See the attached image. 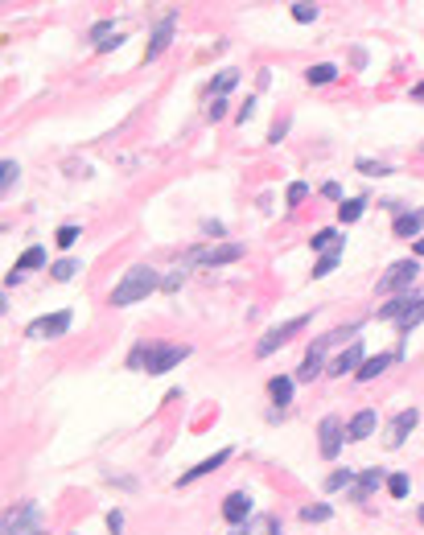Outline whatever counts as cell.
Listing matches in <instances>:
<instances>
[{
	"label": "cell",
	"instance_id": "3",
	"mask_svg": "<svg viewBox=\"0 0 424 535\" xmlns=\"http://www.w3.org/2000/svg\"><path fill=\"white\" fill-rule=\"evenodd\" d=\"M4 535H46L42 532V506L38 502H17L4 515Z\"/></svg>",
	"mask_w": 424,
	"mask_h": 535
},
{
	"label": "cell",
	"instance_id": "32",
	"mask_svg": "<svg viewBox=\"0 0 424 535\" xmlns=\"http://www.w3.org/2000/svg\"><path fill=\"white\" fill-rule=\"evenodd\" d=\"M350 482H354V470H338V474L326 478V490H342V486H350Z\"/></svg>",
	"mask_w": 424,
	"mask_h": 535
},
{
	"label": "cell",
	"instance_id": "31",
	"mask_svg": "<svg viewBox=\"0 0 424 535\" xmlns=\"http://www.w3.org/2000/svg\"><path fill=\"white\" fill-rule=\"evenodd\" d=\"M235 83H239V75H235V70H223V75L214 79V99H223V95L235 87Z\"/></svg>",
	"mask_w": 424,
	"mask_h": 535
},
{
	"label": "cell",
	"instance_id": "29",
	"mask_svg": "<svg viewBox=\"0 0 424 535\" xmlns=\"http://www.w3.org/2000/svg\"><path fill=\"white\" fill-rule=\"evenodd\" d=\"M0 173H4V178H0V194H8V189H13V181H17V173H21V165H17V161H4V165H0Z\"/></svg>",
	"mask_w": 424,
	"mask_h": 535
},
{
	"label": "cell",
	"instance_id": "25",
	"mask_svg": "<svg viewBox=\"0 0 424 535\" xmlns=\"http://www.w3.org/2000/svg\"><path fill=\"white\" fill-rule=\"evenodd\" d=\"M408 305H412V297H395L391 305H383V309H379V321H400V317L408 313Z\"/></svg>",
	"mask_w": 424,
	"mask_h": 535
},
{
	"label": "cell",
	"instance_id": "12",
	"mask_svg": "<svg viewBox=\"0 0 424 535\" xmlns=\"http://www.w3.org/2000/svg\"><path fill=\"white\" fill-rule=\"evenodd\" d=\"M416 420H421V412H416V408L400 412V416L391 420V428H387V445H391V449H400V445H404V437H408V433L416 428Z\"/></svg>",
	"mask_w": 424,
	"mask_h": 535
},
{
	"label": "cell",
	"instance_id": "1",
	"mask_svg": "<svg viewBox=\"0 0 424 535\" xmlns=\"http://www.w3.org/2000/svg\"><path fill=\"white\" fill-rule=\"evenodd\" d=\"M189 358V346H132V355H128V371H144V375H169L178 362H186Z\"/></svg>",
	"mask_w": 424,
	"mask_h": 535
},
{
	"label": "cell",
	"instance_id": "17",
	"mask_svg": "<svg viewBox=\"0 0 424 535\" xmlns=\"http://www.w3.org/2000/svg\"><path fill=\"white\" fill-rule=\"evenodd\" d=\"M395 358H400V355H375V358H363V366L354 371V379H363V383H367V379H375V375H383V371H387V366H391Z\"/></svg>",
	"mask_w": 424,
	"mask_h": 535
},
{
	"label": "cell",
	"instance_id": "42",
	"mask_svg": "<svg viewBox=\"0 0 424 535\" xmlns=\"http://www.w3.org/2000/svg\"><path fill=\"white\" fill-rule=\"evenodd\" d=\"M107 527H111V535H116L120 527H124V515H120V511H111V515H107Z\"/></svg>",
	"mask_w": 424,
	"mask_h": 535
},
{
	"label": "cell",
	"instance_id": "38",
	"mask_svg": "<svg viewBox=\"0 0 424 535\" xmlns=\"http://www.w3.org/2000/svg\"><path fill=\"white\" fill-rule=\"evenodd\" d=\"M206 116H210V120H223V116H227V99H214V103L206 107Z\"/></svg>",
	"mask_w": 424,
	"mask_h": 535
},
{
	"label": "cell",
	"instance_id": "27",
	"mask_svg": "<svg viewBox=\"0 0 424 535\" xmlns=\"http://www.w3.org/2000/svg\"><path fill=\"white\" fill-rule=\"evenodd\" d=\"M408 490H412L408 474H391V478H387V494H391V498H408Z\"/></svg>",
	"mask_w": 424,
	"mask_h": 535
},
{
	"label": "cell",
	"instance_id": "36",
	"mask_svg": "<svg viewBox=\"0 0 424 535\" xmlns=\"http://www.w3.org/2000/svg\"><path fill=\"white\" fill-rule=\"evenodd\" d=\"M359 169H363V173H375V178H383V173H387V165H379V161H367V157H359Z\"/></svg>",
	"mask_w": 424,
	"mask_h": 535
},
{
	"label": "cell",
	"instance_id": "4",
	"mask_svg": "<svg viewBox=\"0 0 424 535\" xmlns=\"http://www.w3.org/2000/svg\"><path fill=\"white\" fill-rule=\"evenodd\" d=\"M305 325H309V313H301V317H292V321H281V325H272V329H268V334L256 342V355L268 358L272 350H281V346L288 342V338H292V334H301Z\"/></svg>",
	"mask_w": 424,
	"mask_h": 535
},
{
	"label": "cell",
	"instance_id": "15",
	"mask_svg": "<svg viewBox=\"0 0 424 535\" xmlns=\"http://www.w3.org/2000/svg\"><path fill=\"white\" fill-rule=\"evenodd\" d=\"M235 535H281V519L276 515H251L247 523H239Z\"/></svg>",
	"mask_w": 424,
	"mask_h": 535
},
{
	"label": "cell",
	"instance_id": "6",
	"mask_svg": "<svg viewBox=\"0 0 424 535\" xmlns=\"http://www.w3.org/2000/svg\"><path fill=\"white\" fill-rule=\"evenodd\" d=\"M416 260H400V264H391L387 268V276H379V284H375V293L379 297H391V293H404L412 280H416Z\"/></svg>",
	"mask_w": 424,
	"mask_h": 535
},
{
	"label": "cell",
	"instance_id": "35",
	"mask_svg": "<svg viewBox=\"0 0 424 535\" xmlns=\"http://www.w3.org/2000/svg\"><path fill=\"white\" fill-rule=\"evenodd\" d=\"M49 272H54V280H70V276L79 272V264H74V260H58Z\"/></svg>",
	"mask_w": 424,
	"mask_h": 535
},
{
	"label": "cell",
	"instance_id": "34",
	"mask_svg": "<svg viewBox=\"0 0 424 535\" xmlns=\"http://www.w3.org/2000/svg\"><path fill=\"white\" fill-rule=\"evenodd\" d=\"M74 239H79V226H58V235H54L58 247H74Z\"/></svg>",
	"mask_w": 424,
	"mask_h": 535
},
{
	"label": "cell",
	"instance_id": "16",
	"mask_svg": "<svg viewBox=\"0 0 424 535\" xmlns=\"http://www.w3.org/2000/svg\"><path fill=\"white\" fill-rule=\"evenodd\" d=\"M387 478H383V470H363L359 474V486H354V502H367L371 498V490H379Z\"/></svg>",
	"mask_w": 424,
	"mask_h": 535
},
{
	"label": "cell",
	"instance_id": "39",
	"mask_svg": "<svg viewBox=\"0 0 424 535\" xmlns=\"http://www.w3.org/2000/svg\"><path fill=\"white\" fill-rule=\"evenodd\" d=\"M107 33H111V21H99V25L91 29V38H95L99 45H103V38H107ZM111 38H116V33H111Z\"/></svg>",
	"mask_w": 424,
	"mask_h": 535
},
{
	"label": "cell",
	"instance_id": "20",
	"mask_svg": "<svg viewBox=\"0 0 424 535\" xmlns=\"http://www.w3.org/2000/svg\"><path fill=\"white\" fill-rule=\"evenodd\" d=\"M424 223V210L421 215H395V223H391V231L400 235V239H416V231H421Z\"/></svg>",
	"mask_w": 424,
	"mask_h": 535
},
{
	"label": "cell",
	"instance_id": "13",
	"mask_svg": "<svg viewBox=\"0 0 424 535\" xmlns=\"http://www.w3.org/2000/svg\"><path fill=\"white\" fill-rule=\"evenodd\" d=\"M359 366H363V342H350V346L330 362V375L342 379V375H350V371H359Z\"/></svg>",
	"mask_w": 424,
	"mask_h": 535
},
{
	"label": "cell",
	"instance_id": "23",
	"mask_svg": "<svg viewBox=\"0 0 424 535\" xmlns=\"http://www.w3.org/2000/svg\"><path fill=\"white\" fill-rule=\"evenodd\" d=\"M363 210H367V202H363V198H346V202L338 206V219H342V223H359V219H363Z\"/></svg>",
	"mask_w": 424,
	"mask_h": 535
},
{
	"label": "cell",
	"instance_id": "22",
	"mask_svg": "<svg viewBox=\"0 0 424 535\" xmlns=\"http://www.w3.org/2000/svg\"><path fill=\"white\" fill-rule=\"evenodd\" d=\"M421 317H424V297H412V305H408V313H404V317L395 321V325H400V334L408 338V329H416V325H421Z\"/></svg>",
	"mask_w": 424,
	"mask_h": 535
},
{
	"label": "cell",
	"instance_id": "18",
	"mask_svg": "<svg viewBox=\"0 0 424 535\" xmlns=\"http://www.w3.org/2000/svg\"><path fill=\"white\" fill-rule=\"evenodd\" d=\"M333 79H338V66H333V62H317V66L305 70V83H309V87H326Z\"/></svg>",
	"mask_w": 424,
	"mask_h": 535
},
{
	"label": "cell",
	"instance_id": "37",
	"mask_svg": "<svg viewBox=\"0 0 424 535\" xmlns=\"http://www.w3.org/2000/svg\"><path fill=\"white\" fill-rule=\"evenodd\" d=\"M182 280H186V272L178 268L173 276H165V280H161V288H165V293H173V288H182Z\"/></svg>",
	"mask_w": 424,
	"mask_h": 535
},
{
	"label": "cell",
	"instance_id": "33",
	"mask_svg": "<svg viewBox=\"0 0 424 535\" xmlns=\"http://www.w3.org/2000/svg\"><path fill=\"white\" fill-rule=\"evenodd\" d=\"M292 21H301V25H305V21H317V4H305V0L292 4Z\"/></svg>",
	"mask_w": 424,
	"mask_h": 535
},
{
	"label": "cell",
	"instance_id": "10",
	"mask_svg": "<svg viewBox=\"0 0 424 535\" xmlns=\"http://www.w3.org/2000/svg\"><path fill=\"white\" fill-rule=\"evenodd\" d=\"M173 25H178V13H165V17L157 21L152 42H148V49H144V58H161V54H165V45H169V38H173Z\"/></svg>",
	"mask_w": 424,
	"mask_h": 535
},
{
	"label": "cell",
	"instance_id": "43",
	"mask_svg": "<svg viewBox=\"0 0 424 535\" xmlns=\"http://www.w3.org/2000/svg\"><path fill=\"white\" fill-rule=\"evenodd\" d=\"M412 251H416V256H421V260H424V235H416V243H412Z\"/></svg>",
	"mask_w": 424,
	"mask_h": 535
},
{
	"label": "cell",
	"instance_id": "11",
	"mask_svg": "<svg viewBox=\"0 0 424 535\" xmlns=\"http://www.w3.org/2000/svg\"><path fill=\"white\" fill-rule=\"evenodd\" d=\"M223 519H227V523H247V519H251V498H247V494L243 490H235V494H227V498H223Z\"/></svg>",
	"mask_w": 424,
	"mask_h": 535
},
{
	"label": "cell",
	"instance_id": "24",
	"mask_svg": "<svg viewBox=\"0 0 424 535\" xmlns=\"http://www.w3.org/2000/svg\"><path fill=\"white\" fill-rule=\"evenodd\" d=\"M46 264V247H25V251H21V260H17V272H29V268H42Z\"/></svg>",
	"mask_w": 424,
	"mask_h": 535
},
{
	"label": "cell",
	"instance_id": "30",
	"mask_svg": "<svg viewBox=\"0 0 424 535\" xmlns=\"http://www.w3.org/2000/svg\"><path fill=\"white\" fill-rule=\"evenodd\" d=\"M305 198H309V185H305V181H292V185H288V194H284V202H288V206H301Z\"/></svg>",
	"mask_w": 424,
	"mask_h": 535
},
{
	"label": "cell",
	"instance_id": "28",
	"mask_svg": "<svg viewBox=\"0 0 424 535\" xmlns=\"http://www.w3.org/2000/svg\"><path fill=\"white\" fill-rule=\"evenodd\" d=\"M330 515L333 511L326 506V502H317V506H301V519H305V523H326Z\"/></svg>",
	"mask_w": 424,
	"mask_h": 535
},
{
	"label": "cell",
	"instance_id": "5",
	"mask_svg": "<svg viewBox=\"0 0 424 535\" xmlns=\"http://www.w3.org/2000/svg\"><path fill=\"white\" fill-rule=\"evenodd\" d=\"M70 321H74V313H70V309H58V313H49V317H38V321H29V325H25V338H33V342L62 338V334L70 329Z\"/></svg>",
	"mask_w": 424,
	"mask_h": 535
},
{
	"label": "cell",
	"instance_id": "7",
	"mask_svg": "<svg viewBox=\"0 0 424 535\" xmlns=\"http://www.w3.org/2000/svg\"><path fill=\"white\" fill-rule=\"evenodd\" d=\"M239 256H243V243H219V247H198V251H189V264L223 268V264H235Z\"/></svg>",
	"mask_w": 424,
	"mask_h": 535
},
{
	"label": "cell",
	"instance_id": "8",
	"mask_svg": "<svg viewBox=\"0 0 424 535\" xmlns=\"http://www.w3.org/2000/svg\"><path fill=\"white\" fill-rule=\"evenodd\" d=\"M317 449H322V457L333 461L338 453H342V437H346V428H342V420L338 416H322V424H317Z\"/></svg>",
	"mask_w": 424,
	"mask_h": 535
},
{
	"label": "cell",
	"instance_id": "2",
	"mask_svg": "<svg viewBox=\"0 0 424 535\" xmlns=\"http://www.w3.org/2000/svg\"><path fill=\"white\" fill-rule=\"evenodd\" d=\"M157 288H161V276H157L148 264H136V268H128L124 280L111 288V305H116V309H128V305L144 301V297L157 293Z\"/></svg>",
	"mask_w": 424,
	"mask_h": 535
},
{
	"label": "cell",
	"instance_id": "9",
	"mask_svg": "<svg viewBox=\"0 0 424 535\" xmlns=\"http://www.w3.org/2000/svg\"><path fill=\"white\" fill-rule=\"evenodd\" d=\"M375 428H379V416H375V408H363V412H354L350 420H346V441H367V437H375Z\"/></svg>",
	"mask_w": 424,
	"mask_h": 535
},
{
	"label": "cell",
	"instance_id": "21",
	"mask_svg": "<svg viewBox=\"0 0 424 535\" xmlns=\"http://www.w3.org/2000/svg\"><path fill=\"white\" fill-rule=\"evenodd\" d=\"M309 247L322 251V256H326V251H338V247H342V235H338L333 226H326V231H317V235L309 239Z\"/></svg>",
	"mask_w": 424,
	"mask_h": 535
},
{
	"label": "cell",
	"instance_id": "40",
	"mask_svg": "<svg viewBox=\"0 0 424 535\" xmlns=\"http://www.w3.org/2000/svg\"><path fill=\"white\" fill-rule=\"evenodd\" d=\"M322 194H326L330 202H342V185H338V181H326V185H322Z\"/></svg>",
	"mask_w": 424,
	"mask_h": 535
},
{
	"label": "cell",
	"instance_id": "26",
	"mask_svg": "<svg viewBox=\"0 0 424 535\" xmlns=\"http://www.w3.org/2000/svg\"><path fill=\"white\" fill-rule=\"evenodd\" d=\"M338 260H342V247H338V251H326V256H322V260L313 264V272H309V276H313V280H322V276H330L333 268H338Z\"/></svg>",
	"mask_w": 424,
	"mask_h": 535
},
{
	"label": "cell",
	"instance_id": "41",
	"mask_svg": "<svg viewBox=\"0 0 424 535\" xmlns=\"http://www.w3.org/2000/svg\"><path fill=\"white\" fill-rule=\"evenodd\" d=\"M251 116H256V99H247V103H243V111H239V124H247Z\"/></svg>",
	"mask_w": 424,
	"mask_h": 535
},
{
	"label": "cell",
	"instance_id": "44",
	"mask_svg": "<svg viewBox=\"0 0 424 535\" xmlns=\"http://www.w3.org/2000/svg\"><path fill=\"white\" fill-rule=\"evenodd\" d=\"M412 95H416V99L424 103V83H416V91H412Z\"/></svg>",
	"mask_w": 424,
	"mask_h": 535
},
{
	"label": "cell",
	"instance_id": "19",
	"mask_svg": "<svg viewBox=\"0 0 424 535\" xmlns=\"http://www.w3.org/2000/svg\"><path fill=\"white\" fill-rule=\"evenodd\" d=\"M268 396H272V403H276V408L292 403V379H288V375H276V379H268Z\"/></svg>",
	"mask_w": 424,
	"mask_h": 535
},
{
	"label": "cell",
	"instance_id": "14",
	"mask_svg": "<svg viewBox=\"0 0 424 535\" xmlns=\"http://www.w3.org/2000/svg\"><path fill=\"white\" fill-rule=\"evenodd\" d=\"M227 457H231V449H219V453H210L206 461H198L194 470H186V474L178 478V486H189V482H198V478H206V474H214V470H219V465H223Z\"/></svg>",
	"mask_w": 424,
	"mask_h": 535
},
{
	"label": "cell",
	"instance_id": "45",
	"mask_svg": "<svg viewBox=\"0 0 424 535\" xmlns=\"http://www.w3.org/2000/svg\"><path fill=\"white\" fill-rule=\"evenodd\" d=\"M421 527H424V502H421Z\"/></svg>",
	"mask_w": 424,
	"mask_h": 535
}]
</instances>
